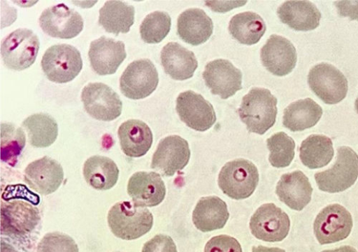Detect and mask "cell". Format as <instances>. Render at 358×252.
Returning <instances> with one entry per match:
<instances>
[{
  "label": "cell",
  "mask_w": 358,
  "mask_h": 252,
  "mask_svg": "<svg viewBox=\"0 0 358 252\" xmlns=\"http://www.w3.org/2000/svg\"><path fill=\"white\" fill-rule=\"evenodd\" d=\"M252 234L258 240L280 242L290 230V219L285 212L274 204L259 207L250 221Z\"/></svg>",
  "instance_id": "8fae6325"
},
{
  "label": "cell",
  "mask_w": 358,
  "mask_h": 252,
  "mask_svg": "<svg viewBox=\"0 0 358 252\" xmlns=\"http://www.w3.org/2000/svg\"><path fill=\"white\" fill-rule=\"evenodd\" d=\"M1 252H17L10 245L6 244L5 242H1Z\"/></svg>",
  "instance_id": "b9f144b4"
},
{
  "label": "cell",
  "mask_w": 358,
  "mask_h": 252,
  "mask_svg": "<svg viewBox=\"0 0 358 252\" xmlns=\"http://www.w3.org/2000/svg\"><path fill=\"white\" fill-rule=\"evenodd\" d=\"M252 252H286L285 250L280 248H268L263 246H253Z\"/></svg>",
  "instance_id": "ab89813d"
},
{
  "label": "cell",
  "mask_w": 358,
  "mask_h": 252,
  "mask_svg": "<svg viewBox=\"0 0 358 252\" xmlns=\"http://www.w3.org/2000/svg\"><path fill=\"white\" fill-rule=\"evenodd\" d=\"M353 226L350 212L340 205L321 211L314 223V232L321 245L334 244L348 238Z\"/></svg>",
  "instance_id": "30bf717a"
},
{
  "label": "cell",
  "mask_w": 358,
  "mask_h": 252,
  "mask_svg": "<svg viewBox=\"0 0 358 252\" xmlns=\"http://www.w3.org/2000/svg\"><path fill=\"white\" fill-rule=\"evenodd\" d=\"M267 147L271 166L276 168H287L294 158L295 142L284 132L278 133L268 138Z\"/></svg>",
  "instance_id": "e575fe53"
},
{
  "label": "cell",
  "mask_w": 358,
  "mask_h": 252,
  "mask_svg": "<svg viewBox=\"0 0 358 252\" xmlns=\"http://www.w3.org/2000/svg\"><path fill=\"white\" fill-rule=\"evenodd\" d=\"M28 133L29 143L36 148H46L52 145L58 136V124L55 119L46 113H36L22 122Z\"/></svg>",
  "instance_id": "1f68e13d"
},
{
  "label": "cell",
  "mask_w": 358,
  "mask_h": 252,
  "mask_svg": "<svg viewBox=\"0 0 358 252\" xmlns=\"http://www.w3.org/2000/svg\"><path fill=\"white\" fill-rule=\"evenodd\" d=\"M358 178V156L349 147L338 149L334 165L326 171L317 172L315 179L321 191L337 193L348 190Z\"/></svg>",
  "instance_id": "5b68a950"
},
{
  "label": "cell",
  "mask_w": 358,
  "mask_h": 252,
  "mask_svg": "<svg viewBox=\"0 0 358 252\" xmlns=\"http://www.w3.org/2000/svg\"><path fill=\"white\" fill-rule=\"evenodd\" d=\"M277 104V98L268 89L254 87L243 98L238 112L249 132L264 135L276 122Z\"/></svg>",
  "instance_id": "6da1fadb"
},
{
  "label": "cell",
  "mask_w": 358,
  "mask_h": 252,
  "mask_svg": "<svg viewBox=\"0 0 358 252\" xmlns=\"http://www.w3.org/2000/svg\"><path fill=\"white\" fill-rule=\"evenodd\" d=\"M266 27L261 16L247 11L234 16L229 22V31L239 43L253 45L262 40Z\"/></svg>",
  "instance_id": "f546056e"
},
{
  "label": "cell",
  "mask_w": 358,
  "mask_h": 252,
  "mask_svg": "<svg viewBox=\"0 0 358 252\" xmlns=\"http://www.w3.org/2000/svg\"><path fill=\"white\" fill-rule=\"evenodd\" d=\"M162 62L166 74L178 81L191 79L199 67L194 54L177 43H169L164 47Z\"/></svg>",
  "instance_id": "cb8c5ba5"
},
{
  "label": "cell",
  "mask_w": 358,
  "mask_h": 252,
  "mask_svg": "<svg viewBox=\"0 0 358 252\" xmlns=\"http://www.w3.org/2000/svg\"><path fill=\"white\" fill-rule=\"evenodd\" d=\"M118 138L123 154L130 158L145 156L153 143V134L150 128L138 119L123 122L118 129Z\"/></svg>",
  "instance_id": "7402d4cb"
},
{
  "label": "cell",
  "mask_w": 358,
  "mask_h": 252,
  "mask_svg": "<svg viewBox=\"0 0 358 252\" xmlns=\"http://www.w3.org/2000/svg\"><path fill=\"white\" fill-rule=\"evenodd\" d=\"M38 252H80L70 236L59 232L45 235L38 246Z\"/></svg>",
  "instance_id": "d590c367"
},
{
  "label": "cell",
  "mask_w": 358,
  "mask_h": 252,
  "mask_svg": "<svg viewBox=\"0 0 358 252\" xmlns=\"http://www.w3.org/2000/svg\"><path fill=\"white\" fill-rule=\"evenodd\" d=\"M214 24L206 12L199 8L185 10L178 20V34L180 39L197 46L207 42L212 36Z\"/></svg>",
  "instance_id": "603a6c76"
},
{
  "label": "cell",
  "mask_w": 358,
  "mask_h": 252,
  "mask_svg": "<svg viewBox=\"0 0 358 252\" xmlns=\"http://www.w3.org/2000/svg\"><path fill=\"white\" fill-rule=\"evenodd\" d=\"M89 57L96 74L113 75L127 57L126 45L122 41L103 36L91 43Z\"/></svg>",
  "instance_id": "ac0fdd59"
},
{
  "label": "cell",
  "mask_w": 358,
  "mask_h": 252,
  "mask_svg": "<svg viewBox=\"0 0 358 252\" xmlns=\"http://www.w3.org/2000/svg\"><path fill=\"white\" fill-rule=\"evenodd\" d=\"M176 110L180 120L196 131L205 132L213 128L217 121L213 105L192 91L178 96Z\"/></svg>",
  "instance_id": "5bb4252c"
},
{
  "label": "cell",
  "mask_w": 358,
  "mask_h": 252,
  "mask_svg": "<svg viewBox=\"0 0 358 252\" xmlns=\"http://www.w3.org/2000/svg\"><path fill=\"white\" fill-rule=\"evenodd\" d=\"M24 178L35 192L48 195L58 190L64 181V172L56 160L45 156L29 163Z\"/></svg>",
  "instance_id": "e0dca14e"
},
{
  "label": "cell",
  "mask_w": 358,
  "mask_h": 252,
  "mask_svg": "<svg viewBox=\"0 0 358 252\" xmlns=\"http://www.w3.org/2000/svg\"><path fill=\"white\" fill-rule=\"evenodd\" d=\"M322 252H357V250L350 246H345L333 250H325Z\"/></svg>",
  "instance_id": "60d3db41"
},
{
  "label": "cell",
  "mask_w": 358,
  "mask_h": 252,
  "mask_svg": "<svg viewBox=\"0 0 358 252\" xmlns=\"http://www.w3.org/2000/svg\"><path fill=\"white\" fill-rule=\"evenodd\" d=\"M299 150L303 165L312 170L326 167L334 157L332 141L323 135L308 136Z\"/></svg>",
  "instance_id": "4dcf8cb0"
},
{
  "label": "cell",
  "mask_w": 358,
  "mask_h": 252,
  "mask_svg": "<svg viewBox=\"0 0 358 252\" xmlns=\"http://www.w3.org/2000/svg\"><path fill=\"white\" fill-rule=\"evenodd\" d=\"M154 218L146 207L130 201L117 203L110 209L108 223L110 231L122 240L132 241L149 232Z\"/></svg>",
  "instance_id": "7a4b0ae2"
},
{
  "label": "cell",
  "mask_w": 358,
  "mask_h": 252,
  "mask_svg": "<svg viewBox=\"0 0 358 252\" xmlns=\"http://www.w3.org/2000/svg\"><path fill=\"white\" fill-rule=\"evenodd\" d=\"M258 182L257 168L252 162L243 158L227 163L218 177L220 190L234 200L250 198Z\"/></svg>",
  "instance_id": "3957f363"
},
{
  "label": "cell",
  "mask_w": 358,
  "mask_h": 252,
  "mask_svg": "<svg viewBox=\"0 0 358 252\" xmlns=\"http://www.w3.org/2000/svg\"><path fill=\"white\" fill-rule=\"evenodd\" d=\"M43 31L53 38L70 40L83 30L84 20L79 13L65 4H59L44 10L39 19Z\"/></svg>",
  "instance_id": "7c38bea8"
},
{
  "label": "cell",
  "mask_w": 358,
  "mask_h": 252,
  "mask_svg": "<svg viewBox=\"0 0 358 252\" xmlns=\"http://www.w3.org/2000/svg\"><path fill=\"white\" fill-rule=\"evenodd\" d=\"M99 24L110 34H127L134 23L135 8L122 1H107L101 8Z\"/></svg>",
  "instance_id": "f1b7e54d"
},
{
  "label": "cell",
  "mask_w": 358,
  "mask_h": 252,
  "mask_svg": "<svg viewBox=\"0 0 358 252\" xmlns=\"http://www.w3.org/2000/svg\"><path fill=\"white\" fill-rule=\"evenodd\" d=\"M313 192L310 181L301 171L284 174L276 187L280 200L296 211H301L310 204Z\"/></svg>",
  "instance_id": "44dd1931"
},
{
  "label": "cell",
  "mask_w": 358,
  "mask_h": 252,
  "mask_svg": "<svg viewBox=\"0 0 358 252\" xmlns=\"http://www.w3.org/2000/svg\"><path fill=\"white\" fill-rule=\"evenodd\" d=\"M40 46L39 37L31 30L19 29L10 33L1 45L5 66L14 71L30 68L38 57Z\"/></svg>",
  "instance_id": "8992f818"
},
{
  "label": "cell",
  "mask_w": 358,
  "mask_h": 252,
  "mask_svg": "<svg viewBox=\"0 0 358 252\" xmlns=\"http://www.w3.org/2000/svg\"><path fill=\"white\" fill-rule=\"evenodd\" d=\"M120 170L115 162L106 156H94L84 163L85 180L97 191L113 188L119 178Z\"/></svg>",
  "instance_id": "83f0119b"
},
{
  "label": "cell",
  "mask_w": 358,
  "mask_h": 252,
  "mask_svg": "<svg viewBox=\"0 0 358 252\" xmlns=\"http://www.w3.org/2000/svg\"><path fill=\"white\" fill-rule=\"evenodd\" d=\"M38 209L21 200H14L1 207L2 233L22 236L31 233L40 221Z\"/></svg>",
  "instance_id": "d6986e66"
},
{
  "label": "cell",
  "mask_w": 358,
  "mask_h": 252,
  "mask_svg": "<svg viewBox=\"0 0 358 252\" xmlns=\"http://www.w3.org/2000/svg\"><path fill=\"white\" fill-rule=\"evenodd\" d=\"M263 66L277 77H285L297 64L298 54L293 44L286 38L271 35L262 47Z\"/></svg>",
  "instance_id": "2e32d148"
},
{
  "label": "cell",
  "mask_w": 358,
  "mask_h": 252,
  "mask_svg": "<svg viewBox=\"0 0 358 252\" xmlns=\"http://www.w3.org/2000/svg\"><path fill=\"white\" fill-rule=\"evenodd\" d=\"M128 193L134 204L142 207H154L163 202L166 188L159 174L138 172L129 181Z\"/></svg>",
  "instance_id": "ffe728a7"
},
{
  "label": "cell",
  "mask_w": 358,
  "mask_h": 252,
  "mask_svg": "<svg viewBox=\"0 0 358 252\" xmlns=\"http://www.w3.org/2000/svg\"><path fill=\"white\" fill-rule=\"evenodd\" d=\"M142 252H178V249L171 237L158 235L145 244Z\"/></svg>",
  "instance_id": "74e56055"
},
{
  "label": "cell",
  "mask_w": 358,
  "mask_h": 252,
  "mask_svg": "<svg viewBox=\"0 0 358 252\" xmlns=\"http://www.w3.org/2000/svg\"><path fill=\"white\" fill-rule=\"evenodd\" d=\"M323 115V109L310 98L301 99L284 110L282 124L292 132L303 131L315 126Z\"/></svg>",
  "instance_id": "4316f807"
},
{
  "label": "cell",
  "mask_w": 358,
  "mask_h": 252,
  "mask_svg": "<svg viewBox=\"0 0 358 252\" xmlns=\"http://www.w3.org/2000/svg\"><path fill=\"white\" fill-rule=\"evenodd\" d=\"M204 252H243L237 239L228 235L214 237L205 246Z\"/></svg>",
  "instance_id": "8d00e7d4"
},
{
  "label": "cell",
  "mask_w": 358,
  "mask_h": 252,
  "mask_svg": "<svg viewBox=\"0 0 358 252\" xmlns=\"http://www.w3.org/2000/svg\"><path fill=\"white\" fill-rule=\"evenodd\" d=\"M26 142V134L21 128L13 124H1V160L3 162L14 167Z\"/></svg>",
  "instance_id": "d6a6232c"
},
{
  "label": "cell",
  "mask_w": 358,
  "mask_h": 252,
  "mask_svg": "<svg viewBox=\"0 0 358 252\" xmlns=\"http://www.w3.org/2000/svg\"><path fill=\"white\" fill-rule=\"evenodd\" d=\"M159 83L158 72L148 59L136 60L122 73L120 80L121 93L132 100L143 99L155 91Z\"/></svg>",
  "instance_id": "9c48e42d"
},
{
  "label": "cell",
  "mask_w": 358,
  "mask_h": 252,
  "mask_svg": "<svg viewBox=\"0 0 358 252\" xmlns=\"http://www.w3.org/2000/svg\"><path fill=\"white\" fill-rule=\"evenodd\" d=\"M81 99L85 111L96 120L112 121L122 114V103L119 95L103 83H90L84 87Z\"/></svg>",
  "instance_id": "52a82bcc"
},
{
  "label": "cell",
  "mask_w": 358,
  "mask_h": 252,
  "mask_svg": "<svg viewBox=\"0 0 358 252\" xmlns=\"http://www.w3.org/2000/svg\"><path fill=\"white\" fill-rule=\"evenodd\" d=\"M335 5L341 17L358 20V1H338Z\"/></svg>",
  "instance_id": "f35d334b"
},
{
  "label": "cell",
  "mask_w": 358,
  "mask_h": 252,
  "mask_svg": "<svg viewBox=\"0 0 358 252\" xmlns=\"http://www.w3.org/2000/svg\"><path fill=\"white\" fill-rule=\"evenodd\" d=\"M190 157L188 142L179 135H170L159 143L151 168L163 176L171 177L187 167Z\"/></svg>",
  "instance_id": "4fadbf2b"
},
{
  "label": "cell",
  "mask_w": 358,
  "mask_h": 252,
  "mask_svg": "<svg viewBox=\"0 0 358 252\" xmlns=\"http://www.w3.org/2000/svg\"><path fill=\"white\" fill-rule=\"evenodd\" d=\"M311 90L327 105H336L348 95V81L336 67L320 63L308 75Z\"/></svg>",
  "instance_id": "ba28073f"
},
{
  "label": "cell",
  "mask_w": 358,
  "mask_h": 252,
  "mask_svg": "<svg viewBox=\"0 0 358 252\" xmlns=\"http://www.w3.org/2000/svg\"><path fill=\"white\" fill-rule=\"evenodd\" d=\"M355 109H356V110L357 112V114H358V97L355 101Z\"/></svg>",
  "instance_id": "7bdbcfd3"
},
{
  "label": "cell",
  "mask_w": 358,
  "mask_h": 252,
  "mask_svg": "<svg viewBox=\"0 0 358 252\" xmlns=\"http://www.w3.org/2000/svg\"><path fill=\"white\" fill-rule=\"evenodd\" d=\"M229 218V213L227 204L216 196L201 198L192 216L196 228L203 232L224 228Z\"/></svg>",
  "instance_id": "484cf974"
},
{
  "label": "cell",
  "mask_w": 358,
  "mask_h": 252,
  "mask_svg": "<svg viewBox=\"0 0 358 252\" xmlns=\"http://www.w3.org/2000/svg\"><path fill=\"white\" fill-rule=\"evenodd\" d=\"M278 15L283 24L293 30L310 31L320 25L321 14L310 1H287L278 9Z\"/></svg>",
  "instance_id": "d4e9b609"
},
{
  "label": "cell",
  "mask_w": 358,
  "mask_h": 252,
  "mask_svg": "<svg viewBox=\"0 0 358 252\" xmlns=\"http://www.w3.org/2000/svg\"><path fill=\"white\" fill-rule=\"evenodd\" d=\"M41 66L48 80L65 84L75 80L83 69V59L79 50L71 45L61 44L47 49Z\"/></svg>",
  "instance_id": "277c9868"
},
{
  "label": "cell",
  "mask_w": 358,
  "mask_h": 252,
  "mask_svg": "<svg viewBox=\"0 0 358 252\" xmlns=\"http://www.w3.org/2000/svg\"><path fill=\"white\" fill-rule=\"evenodd\" d=\"M203 77L214 95L227 99L242 89L241 71L226 59H216L206 66Z\"/></svg>",
  "instance_id": "9a60e30c"
},
{
  "label": "cell",
  "mask_w": 358,
  "mask_h": 252,
  "mask_svg": "<svg viewBox=\"0 0 358 252\" xmlns=\"http://www.w3.org/2000/svg\"><path fill=\"white\" fill-rule=\"evenodd\" d=\"M171 18L168 13L155 11L147 15L141 24L142 40L148 44L162 43L170 32Z\"/></svg>",
  "instance_id": "836d02e7"
}]
</instances>
